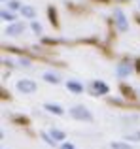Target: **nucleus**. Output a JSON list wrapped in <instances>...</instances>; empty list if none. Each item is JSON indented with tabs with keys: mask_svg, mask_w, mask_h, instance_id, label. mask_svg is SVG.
<instances>
[{
	"mask_svg": "<svg viewBox=\"0 0 140 149\" xmlns=\"http://www.w3.org/2000/svg\"><path fill=\"white\" fill-rule=\"evenodd\" d=\"M70 115L74 117V119H80V121H91L93 115L89 113L87 108H83V106H74L72 109H70Z\"/></svg>",
	"mask_w": 140,
	"mask_h": 149,
	"instance_id": "f257e3e1",
	"label": "nucleus"
},
{
	"mask_svg": "<svg viewBox=\"0 0 140 149\" xmlns=\"http://www.w3.org/2000/svg\"><path fill=\"white\" fill-rule=\"evenodd\" d=\"M17 89L23 95H32V93L36 91V83L30 81V79H21V81H17Z\"/></svg>",
	"mask_w": 140,
	"mask_h": 149,
	"instance_id": "f03ea898",
	"label": "nucleus"
},
{
	"mask_svg": "<svg viewBox=\"0 0 140 149\" xmlns=\"http://www.w3.org/2000/svg\"><path fill=\"white\" fill-rule=\"evenodd\" d=\"M114 17H116V25L119 26V30H127L129 29V25H127V19H125V15H123V11L119 10H114Z\"/></svg>",
	"mask_w": 140,
	"mask_h": 149,
	"instance_id": "7ed1b4c3",
	"label": "nucleus"
},
{
	"mask_svg": "<svg viewBox=\"0 0 140 149\" xmlns=\"http://www.w3.org/2000/svg\"><path fill=\"white\" fill-rule=\"evenodd\" d=\"M23 30H25V25H23V23H15V25H10L6 29V34L8 36H17V34H21Z\"/></svg>",
	"mask_w": 140,
	"mask_h": 149,
	"instance_id": "20e7f679",
	"label": "nucleus"
},
{
	"mask_svg": "<svg viewBox=\"0 0 140 149\" xmlns=\"http://www.w3.org/2000/svg\"><path fill=\"white\" fill-rule=\"evenodd\" d=\"M91 89H93V93H95V95H106V93H108V85L100 83V81H93V83H91Z\"/></svg>",
	"mask_w": 140,
	"mask_h": 149,
	"instance_id": "39448f33",
	"label": "nucleus"
},
{
	"mask_svg": "<svg viewBox=\"0 0 140 149\" xmlns=\"http://www.w3.org/2000/svg\"><path fill=\"white\" fill-rule=\"evenodd\" d=\"M131 72H133V66H131L129 62H121V64L118 66V76H119V77H125V76H129Z\"/></svg>",
	"mask_w": 140,
	"mask_h": 149,
	"instance_id": "423d86ee",
	"label": "nucleus"
},
{
	"mask_svg": "<svg viewBox=\"0 0 140 149\" xmlns=\"http://www.w3.org/2000/svg\"><path fill=\"white\" fill-rule=\"evenodd\" d=\"M44 108L48 109V111L55 113V115H63V108H61V106H57V104H46Z\"/></svg>",
	"mask_w": 140,
	"mask_h": 149,
	"instance_id": "0eeeda50",
	"label": "nucleus"
},
{
	"mask_svg": "<svg viewBox=\"0 0 140 149\" xmlns=\"http://www.w3.org/2000/svg\"><path fill=\"white\" fill-rule=\"evenodd\" d=\"M21 13L25 15L27 19H34L36 11H34V8H30V6H23V8H21Z\"/></svg>",
	"mask_w": 140,
	"mask_h": 149,
	"instance_id": "6e6552de",
	"label": "nucleus"
},
{
	"mask_svg": "<svg viewBox=\"0 0 140 149\" xmlns=\"http://www.w3.org/2000/svg\"><path fill=\"white\" fill-rule=\"evenodd\" d=\"M66 87H68L72 93H81V91H83V85L76 83V81H68V83H66Z\"/></svg>",
	"mask_w": 140,
	"mask_h": 149,
	"instance_id": "1a4fd4ad",
	"label": "nucleus"
},
{
	"mask_svg": "<svg viewBox=\"0 0 140 149\" xmlns=\"http://www.w3.org/2000/svg\"><path fill=\"white\" fill-rule=\"evenodd\" d=\"M49 136H51L53 140H64V132L57 130V128H53V130H51V134H49Z\"/></svg>",
	"mask_w": 140,
	"mask_h": 149,
	"instance_id": "9d476101",
	"label": "nucleus"
},
{
	"mask_svg": "<svg viewBox=\"0 0 140 149\" xmlns=\"http://www.w3.org/2000/svg\"><path fill=\"white\" fill-rule=\"evenodd\" d=\"M44 79L48 81V83H59V77H57L55 74H46V76H44Z\"/></svg>",
	"mask_w": 140,
	"mask_h": 149,
	"instance_id": "9b49d317",
	"label": "nucleus"
},
{
	"mask_svg": "<svg viewBox=\"0 0 140 149\" xmlns=\"http://www.w3.org/2000/svg\"><path fill=\"white\" fill-rule=\"evenodd\" d=\"M112 149H131L129 143H121V142H116V143H112Z\"/></svg>",
	"mask_w": 140,
	"mask_h": 149,
	"instance_id": "f8f14e48",
	"label": "nucleus"
},
{
	"mask_svg": "<svg viewBox=\"0 0 140 149\" xmlns=\"http://www.w3.org/2000/svg\"><path fill=\"white\" fill-rule=\"evenodd\" d=\"M32 30L36 34H40L42 32V25H40V23H36V21H32Z\"/></svg>",
	"mask_w": 140,
	"mask_h": 149,
	"instance_id": "ddd939ff",
	"label": "nucleus"
},
{
	"mask_svg": "<svg viewBox=\"0 0 140 149\" xmlns=\"http://www.w3.org/2000/svg\"><path fill=\"white\" fill-rule=\"evenodd\" d=\"M2 19H4V21H13V13H8V11H2Z\"/></svg>",
	"mask_w": 140,
	"mask_h": 149,
	"instance_id": "4468645a",
	"label": "nucleus"
},
{
	"mask_svg": "<svg viewBox=\"0 0 140 149\" xmlns=\"http://www.w3.org/2000/svg\"><path fill=\"white\" fill-rule=\"evenodd\" d=\"M127 140H131V142H140V132H136V134H131V136H127Z\"/></svg>",
	"mask_w": 140,
	"mask_h": 149,
	"instance_id": "2eb2a0df",
	"label": "nucleus"
},
{
	"mask_svg": "<svg viewBox=\"0 0 140 149\" xmlns=\"http://www.w3.org/2000/svg\"><path fill=\"white\" fill-rule=\"evenodd\" d=\"M19 64H21V66H30V62H29V58H21Z\"/></svg>",
	"mask_w": 140,
	"mask_h": 149,
	"instance_id": "dca6fc26",
	"label": "nucleus"
},
{
	"mask_svg": "<svg viewBox=\"0 0 140 149\" xmlns=\"http://www.w3.org/2000/svg\"><path fill=\"white\" fill-rule=\"evenodd\" d=\"M10 8H11V10H17V8H19V2H15V0H13V2H10Z\"/></svg>",
	"mask_w": 140,
	"mask_h": 149,
	"instance_id": "f3484780",
	"label": "nucleus"
},
{
	"mask_svg": "<svg viewBox=\"0 0 140 149\" xmlns=\"http://www.w3.org/2000/svg\"><path fill=\"white\" fill-rule=\"evenodd\" d=\"M61 149H74V146H72V143H63Z\"/></svg>",
	"mask_w": 140,
	"mask_h": 149,
	"instance_id": "a211bd4d",
	"label": "nucleus"
},
{
	"mask_svg": "<svg viewBox=\"0 0 140 149\" xmlns=\"http://www.w3.org/2000/svg\"><path fill=\"white\" fill-rule=\"evenodd\" d=\"M42 136H44V140L49 143V146H53V140H49V136H48V134H42Z\"/></svg>",
	"mask_w": 140,
	"mask_h": 149,
	"instance_id": "6ab92c4d",
	"label": "nucleus"
}]
</instances>
